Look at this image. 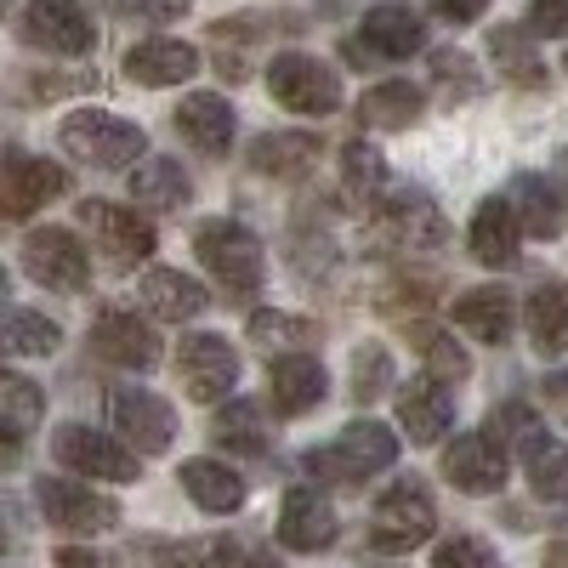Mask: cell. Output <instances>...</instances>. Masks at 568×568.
<instances>
[{"instance_id": "cell-1", "label": "cell", "mask_w": 568, "mask_h": 568, "mask_svg": "<svg viewBox=\"0 0 568 568\" xmlns=\"http://www.w3.org/2000/svg\"><path fill=\"white\" fill-rule=\"evenodd\" d=\"M194 251L211 267L216 291L227 302H245V296L262 291L267 262H262V240H256L251 227H240V222H200L194 227Z\"/></svg>"}, {"instance_id": "cell-2", "label": "cell", "mask_w": 568, "mask_h": 568, "mask_svg": "<svg viewBox=\"0 0 568 568\" xmlns=\"http://www.w3.org/2000/svg\"><path fill=\"white\" fill-rule=\"evenodd\" d=\"M393 460H398L393 426H382V420H353L329 449H313V455L302 460V471H307V478H318V484H342V489H353V484L375 478V471H387Z\"/></svg>"}, {"instance_id": "cell-3", "label": "cell", "mask_w": 568, "mask_h": 568, "mask_svg": "<svg viewBox=\"0 0 568 568\" xmlns=\"http://www.w3.org/2000/svg\"><path fill=\"white\" fill-rule=\"evenodd\" d=\"M58 142H63L69 160L98 165V171H120V165L142 160V149H149L142 125H131V120H120V114H103V109H74V114L58 125Z\"/></svg>"}, {"instance_id": "cell-4", "label": "cell", "mask_w": 568, "mask_h": 568, "mask_svg": "<svg viewBox=\"0 0 568 568\" xmlns=\"http://www.w3.org/2000/svg\"><path fill=\"white\" fill-rule=\"evenodd\" d=\"M433 529H438V506H433V495H426L415 478L393 484L382 500H375V511H369V546L375 551H393V557L426 546V540H433Z\"/></svg>"}, {"instance_id": "cell-5", "label": "cell", "mask_w": 568, "mask_h": 568, "mask_svg": "<svg viewBox=\"0 0 568 568\" xmlns=\"http://www.w3.org/2000/svg\"><path fill=\"white\" fill-rule=\"evenodd\" d=\"M267 91L291 109V114H307V120H324L342 109V80L324 58H307V52H284L273 58L267 69Z\"/></svg>"}, {"instance_id": "cell-6", "label": "cell", "mask_w": 568, "mask_h": 568, "mask_svg": "<svg viewBox=\"0 0 568 568\" xmlns=\"http://www.w3.org/2000/svg\"><path fill=\"white\" fill-rule=\"evenodd\" d=\"M69 194V171L29 149H0V216H34Z\"/></svg>"}, {"instance_id": "cell-7", "label": "cell", "mask_w": 568, "mask_h": 568, "mask_svg": "<svg viewBox=\"0 0 568 568\" xmlns=\"http://www.w3.org/2000/svg\"><path fill=\"white\" fill-rule=\"evenodd\" d=\"M109 415H114V433L131 455H165L176 444V409L165 398H154L149 387H114Z\"/></svg>"}, {"instance_id": "cell-8", "label": "cell", "mask_w": 568, "mask_h": 568, "mask_svg": "<svg viewBox=\"0 0 568 568\" xmlns=\"http://www.w3.org/2000/svg\"><path fill=\"white\" fill-rule=\"evenodd\" d=\"M58 466H69L74 478H103V484H136V455L98 426H58L52 438Z\"/></svg>"}, {"instance_id": "cell-9", "label": "cell", "mask_w": 568, "mask_h": 568, "mask_svg": "<svg viewBox=\"0 0 568 568\" xmlns=\"http://www.w3.org/2000/svg\"><path fill=\"white\" fill-rule=\"evenodd\" d=\"M176 375L194 404H211V398H227L240 387V353H233L227 336L216 329H200V336H182L176 347Z\"/></svg>"}, {"instance_id": "cell-10", "label": "cell", "mask_w": 568, "mask_h": 568, "mask_svg": "<svg viewBox=\"0 0 568 568\" xmlns=\"http://www.w3.org/2000/svg\"><path fill=\"white\" fill-rule=\"evenodd\" d=\"M18 34H23V45L52 52V58H85L98 45V29H91V18L74 0H29L18 18Z\"/></svg>"}, {"instance_id": "cell-11", "label": "cell", "mask_w": 568, "mask_h": 568, "mask_svg": "<svg viewBox=\"0 0 568 568\" xmlns=\"http://www.w3.org/2000/svg\"><path fill=\"white\" fill-rule=\"evenodd\" d=\"M34 500L45 511V524L63 529V535H103L120 524V506L98 489H85L74 478H40L34 484Z\"/></svg>"}, {"instance_id": "cell-12", "label": "cell", "mask_w": 568, "mask_h": 568, "mask_svg": "<svg viewBox=\"0 0 568 568\" xmlns=\"http://www.w3.org/2000/svg\"><path fill=\"white\" fill-rule=\"evenodd\" d=\"M23 267L45 291H85V278H91V256L69 227H34L23 245Z\"/></svg>"}, {"instance_id": "cell-13", "label": "cell", "mask_w": 568, "mask_h": 568, "mask_svg": "<svg viewBox=\"0 0 568 568\" xmlns=\"http://www.w3.org/2000/svg\"><path fill=\"white\" fill-rule=\"evenodd\" d=\"M80 222L98 233V245L114 256V267H136L142 256L154 251V222L142 216L136 205H114V200H85Z\"/></svg>"}, {"instance_id": "cell-14", "label": "cell", "mask_w": 568, "mask_h": 568, "mask_svg": "<svg viewBox=\"0 0 568 568\" xmlns=\"http://www.w3.org/2000/svg\"><path fill=\"white\" fill-rule=\"evenodd\" d=\"M506 444L495 433H466L444 449V478L460 489V495H500L506 489Z\"/></svg>"}, {"instance_id": "cell-15", "label": "cell", "mask_w": 568, "mask_h": 568, "mask_svg": "<svg viewBox=\"0 0 568 568\" xmlns=\"http://www.w3.org/2000/svg\"><path fill=\"white\" fill-rule=\"evenodd\" d=\"M176 131L194 154L205 160H222L233 149V131H240V114H233L227 98H216V91H194V98L176 103Z\"/></svg>"}, {"instance_id": "cell-16", "label": "cell", "mask_w": 568, "mask_h": 568, "mask_svg": "<svg viewBox=\"0 0 568 568\" xmlns=\"http://www.w3.org/2000/svg\"><path fill=\"white\" fill-rule=\"evenodd\" d=\"M382 216H375V233L387 245H404V251H433L444 245V211L426 200V194H393V200H375Z\"/></svg>"}, {"instance_id": "cell-17", "label": "cell", "mask_w": 568, "mask_h": 568, "mask_svg": "<svg viewBox=\"0 0 568 568\" xmlns=\"http://www.w3.org/2000/svg\"><path fill=\"white\" fill-rule=\"evenodd\" d=\"M278 540L291 551H302V557L329 551V546H336V506H329L318 489H307V484L291 489L284 506H278Z\"/></svg>"}, {"instance_id": "cell-18", "label": "cell", "mask_w": 568, "mask_h": 568, "mask_svg": "<svg viewBox=\"0 0 568 568\" xmlns=\"http://www.w3.org/2000/svg\"><path fill=\"white\" fill-rule=\"evenodd\" d=\"M398 426L409 433V444H438L449 438L455 426V398L444 382H433V375H415V382L398 387Z\"/></svg>"}, {"instance_id": "cell-19", "label": "cell", "mask_w": 568, "mask_h": 568, "mask_svg": "<svg viewBox=\"0 0 568 568\" xmlns=\"http://www.w3.org/2000/svg\"><path fill=\"white\" fill-rule=\"evenodd\" d=\"M91 347H98V358H109L120 369H154L160 364L154 329L142 324L136 313H120V307H109L98 324H91Z\"/></svg>"}, {"instance_id": "cell-20", "label": "cell", "mask_w": 568, "mask_h": 568, "mask_svg": "<svg viewBox=\"0 0 568 568\" xmlns=\"http://www.w3.org/2000/svg\"><path fill=\"white\" fill-rule=\"evenodd\" d=\"M267 387H273V409L296 420V415H313L329 398V375H324V364L313 353H291V358L273 364Z\"/></svg>"}, {"instance_id": "cell-21", "label": "cell", "mask_w": 568, "mask_h": 568, "mask_svg": "<svg viewBox=\"0 0 568 568\" xmlns=\"http://www.w3.org/2000/svg\"><path fill=\"white\" fill-rule=\"evenodd\" d=\"M358 34L375 58H415L420 40H426V23H420L415 7H404V0H382V7L364 12Z\"/></svg>"}, {"instance_id": "cell-22", "label": "cell", "mask_w": 568, "mask_h": 568, "mask_svg": "<svg viewBox=\"0 0 568 568\" xmlns=\"http://www.w3.org/2000/svg\"><path fill=\"white\" fill-rule=\"evenodd\" d=\"M455 324L466 329L471 342H484V347H506V342H511V324H517L511 291H500V284L466 291V296L455 302Z\"/></svg>"}, {"instance_id": "cell-23", "label": "cell", "mask_w": 568, "mask_h": 568, "mask_svg": "<svg viewBox=\"0 0 568 568\" xmlns=\"http://www.w3.org/2000/svg\"><path fill=\"white\" fill-rule=\"evenodd\" d=\"M182 489H187V500H194L200 511H211V517H227V511L245 506V478L233 466L211 460V455L182 460Z\"/></svg>"}, {"instance_id": "cell-24", "label": "cell", "mask_w": 568, "mask_h": 568, "mask_svg": "<svg viewBox=\"0 0 568 568\" xmlns=\"http://www.w3.org/2000/svg\"><path fill=\"white\" fill-rule=\"evenodd\" d=\"M471 256H478L484 267H511V256H517V240H524V227H517V211H511V200H484L478 211H471Z\"/></svg>"}, {"instance_id": "cell-25", "label": "cell", "mask_w": 568, "mask_h": 568, "mask_svg": "<svg viewBox=\"0 0 568 568\" xmlns=\"http://www.w3.org/2000/svg\"><path fill=\"white\" fill-rule=\"evenodd\" d=\"M200 69V52L187 40H142V45H131L125 52V74L136 80V85H182L187 74Z\"/></svg>"}, {"instance_id": "cell-26", "label": "cell", "mask_w": 568, "mask_h": 568, "mask_svg": "<svg viewBox=\"0 0 568 568\" xmlns=\"http://www.w3.org/2000/svg\"><path fill=\"white\" fill-rule=\"evenodd\" d=\"M142 302H149V313H160L165 324H187V318H200L211 291L200 278H187L176 267H149L142 273Z\"/></svg>"}, {"instance_id": "cell-27", "label": "cell", "mask_w": 568, "mask_h": 568, "mask_svg": "<svg viewBox=\"0 0 568 568\" xmlns=\"http://www.w3.org/2000/svg\"><path fill=\"white\" fill-rule=\"evenodd\" d=\"M524 324H529L535 353H546V358L568 353V284H562V278L535 284V291H529V307H524Z\"/></svg>"}, {"instance_id": "cell-28", "label": "cell", "mask_w": 568, "mask_h": 568, "mask_svg": "<svg viewBox=\"0 0 568 568\" xmlns=\"http://www.w3.org/2000/svg\"><path fill=\"white\" fill-rule=\"evenodd\" d=\"M318 154H324V142L313 131H267L251 142V165L262 176H307Z\"/></svg>"}, {"instance_id": "cell-29", "label": "cell", "mask_w": 568, "mask_h": 568, "mask_svg": "<svg viewBox=\"0 0 568 568\" xmlns=\"http://www.w3.org/2000/svg\"><path fill=\"white\" fill-rule=\"evenodd\" d=\"M426 98H420V85L409 80H382V85H369L364 98H358V120L369 131H409L420 120Z\"/></svg>"}, {"instance_id": "cell-30", "label": "cell", "mask_w": 568, "mask_h": 568, "mask_svg": "<svg viewBox=\"0 0 568 568\" xmlns=\"http://www.w3.org/2000/svg\"><path fill=\"white\" fill-rule=\"evenodd\" d=\"M131 200L171 216V211H182L187 200H194V182H187V171L176 160H142L131 171Z\"/></svg>"}, {"instance_id": "cell-31", "label": "cell", "mask_w": 568, "mask_h": 568, "mask_svg": "<svg viewBox=\"0 0 568 568\" xmlns=\"http://www.w3.org/2000/svg\"><path fill=\"white\" fill-rule=\"evenodd\" d=\"M58 342H63V329L45 313L0 307V353L7 358H45V353H58Z\"/></svg>"}, {"instance_id": "cell-32", "label": "cell", "mask_w": 568, "mask_h": 568, "mask_svg": "<svg viewBox=\"0 0 568 568\" xmlns=\"http://www.w3.org/2000/svg\"><path fill=\"white\" fill-rule=\"evenodd\" d=\"M517 455H524L529 489H535L540 500H568V444H562V438H551L546 426H540L529 444H517Z\"/></svg>"}, {"instance_id": "cell-33", "label": "cell", "mask_w": 568, "mask_h": 568, "mask_svg": "<svg viewBox=\"0 0 568 568\" xmlns=\"http://www.w3.org/2000/svg\"><path fill=\"white\" fill-rule=\"evenodd\" d=\"M489 58H495V69H500L506 80H517V85H546V63H540V52L529 45V29H517V23L489 29Z\"/></svg>"}, {"instance_id": "cell-34", "label": "cell", "mask_w": 568, "mask_h": 568, "mask_svg": "<svg viewBox=\"0 0 568 568\" xmlns=\"http://www.w3.org/2000/svg\"><path fill=\"white\" fill-rule=\"evenodd\" d=\"M517 227H529L535 240H557L562 233V194L546 176H517Z\"/></svg>"}, {"instance_id": "cell-35", "label": "cell", "mask_w": 568, "mask_h": 568, "mask_svg": "<svg viewBox=\"0 0 568 568\" xmlns=\"http://www.w3.org/2000/svg\"><path fill=\"white\" fill-rule=\"evenodd\" d=\"M211 433H216V444L222 449H233V455H262L267 449V426H262V409L256 404H222L216 409V420H211Z\"/></svg>"}, {"instance_id": "cell-36", "label": "cell", "mask_w": 568, "mask_h": 568, "mask_svg": "<svg viewBox=\"0 0 568 568\" xmlns=\"http://www.w3.org/2000/svg\"><path fill=\"white\" fill-rule=\"evenodd\" d=\"M251 342L256 347H313L318 342V324L302 318V313H273V307H256L251 313Z\"/></svg>"}, {"instance_id": "cell-37", "label": "cell", "mask_w": 568, "mask_h": 568, "mask_svg": "<svg viewBox=\"0 0 568 568\" xmlns=\"http://www.w3.org/2000/svg\"><path fill=\"white\" fill-rule=\"evenodd\" d=\"M342 187H347L353 200H364V205L382 200L387 165H382V154H375L369 142H347V149H342Z\"/></svg>"}, {"instance_id": "cell-38", "label": "cell", "mask_w": 568, "mask_h": 568, "mask_svg": "<svg viewBox=\"0 0 568 568\" xmlns=\"http://www.w3.org/2000/svg\"><path fill=\"white\" fill-rule=\"evenodd\" d=\"M415 353H420V364H426V375L433 382H466V369H471V358L455 347V336L449 329H415Z\"/></svg>"}, {"instance_id": "cell-39", "label": "cell", "mask_w": 568, "mask_h": 568, "mask_svg": "<svg viewBox=\"0 0 568 568\" xmlns=\"http://www.w3.org/2000/svg\"><path fill=\"white\" fill-rule=\"evenodd\" d=\"M40 415H45L40 387H34V382H23V375H0V426H7L12 438H23Z\"/></svg>"}, {"instance_id": "cell-40", "label": "cell", "mask_w": 568, "mask_h": 568, "mask_svg": "<svg viewBox=\"0 0 568 568\" xmlns=\"http://www.w3.org/2000/svg\"><path fill=\"white\" fill-rule=\"evenodd\" d=\"M387 387H393V353L382 342H364L353 353V398L358 404H375Z\"/></svg>"}, {"instance_id": "cell-41", "label": "cell", "mask_w": 568, "mask_h": 568, "mask_svg": "<svg viewBox=\"0 0 568 568\" xmlns=\"http://www.w3.org/2000/svg\"><path fill=\"white\" fill-rule=\"evenodd\" d=\"M433 568H500V557H495V546H484L478 535H455V540L438 546Z\"/></svg>"}, {"instance_id": "cell-42", "label": "cell", "mask_w": 568, "mask_h": 568, "mask_svg": "<svg viewBox=\"0 0 568 568\" xmlns=\"http://www.w3.org/2000/svg\"><path fill=\"white\" fill-rule=\"evenodd\" d=\"M120 18H136V23H165V18H182L187 0H114Z\"/></svg>"}, {"instance_id": "cell-43", "label": "cell", "mask_w": 568, "mask_h": 568, "mask_svg": "<svg viewBox=\"0 0 568 568\" xmlns=\"http://www.w3.org/2000/svg\"><path fill=\"white\" fill-rule=\"evenodd\" d=\"M524 29H535V34H546V40L568 34V0H529V23H524Z\"/></svg>"}, {"instance_id": "cell-44", "label": "cell", "mask_w": 568, "mask_h": 568, "mask_svg": "<svg viewBox=\"0 0 568 568\" xmlns=\"http://www.w3.org/2000/svg\"><path fill=\"white\" fill-rule=\"evenodd\" d=\"M233 557H240V546L227 535H216L211 546H194V568H233Z\"/></svg>"}, {"instance_id": "cell-45", "label": "cell", "mask_w": 568, "mask_h": 568, "mask_svg": "<svg viewBox=\"0 0 568 568\" xmlns=\"http://www.w3.org/2000/svg\"><path fill=\"white\" fill-rule=\"evenodd\" d=\"M433 7H438L449 23H471V18H484L489 0H433Z\"/></svg>"}, {"instance_id": "cell-46", "label": "cell", "mask_w": 568, "mask_h": 568, "mask_svg": "<svg viewBox=\"0 0 568 568\" xmlns=\"http://www.w3.org/2000/svg\"><path fill=\"white\" fill-rule=\"evenodd\" d=\"M58 568H109L98 551H80V546H63L58 551Z\"/></svg>"}, {"instance_id": "cell-47", "label": "cell", "mask_w": 568, "mask_h": 568, "mask_svg": "<svg viewBox=\"0 0 568 568\" xmlns=\"http://www.w3.org/2000/svg\"><path fill=\"white\" fill-rule=\"evenodd\" d=\"M18 460H23V438H12L7 426H0V471H12Z\"/></svg>"}, {"instance_id": "cell-48", "label": "cell", "mask_w": 568, "mask_h": 568, "mask_svg": "<svg viewBox=\"0 0 568 568\" xmlns=\"http://www.w3.org/2000/svg\"><path fill=\"white\" fill-rule=\"evenodd\" d=\"M546 398H551V404L568 415V375H551V382H546Z\"/></svg>"}, {"instance_id": "cell-49", "label": "cell", "mask_w": 568, "mask_h": 568, "mask_svg": "<svg viewBox=\"0 0 568 568\" xmlns=\"http://www.w3.org/2000/svg\"><path fill=\"white\" fill-rule=\"evenodd\" d=\"M546 568H568V540H557V546L546 551Z\"/></svg>"}, {"instance_id": "cell-50", "label": "cell", "mask_w": 568, "mask_h": 568, "mask_svg": "<svg viewBox=\"0 0 568 568\" xmlns=\"http://www.w3.org/2000/svg\"><path fill=\"white\" fill-rule=\"evenodd\" d=\"M0 291H7V267H0Z\"/></svg>"}, {"instance_id": "cell-51", "label": "cell", "mask_w": 568, "mask_h": 568, "mask_svg": "<svg viewBox=\"0 0 568 568\" xmlns=\"http://www.w3.org/2000/svg\"><path fill=\"white\" fill-rule=\"evenodd\" d=\"M0 18H7V0H0Z\"/></svg>"}, {"instance_id": "cell-52", "label": "cell", "mask_w": 568, "mask_h": 568, "mask_svg": "<svg viewBox=\"0 0 568 568\" xmlns=\"http://www.w3.org/2000/svg\"><path fill=\"white\" fill-rule=\"evenodd\" d=\"M562 160H568V154H562Z\"/></svg>"}]
</instances>
